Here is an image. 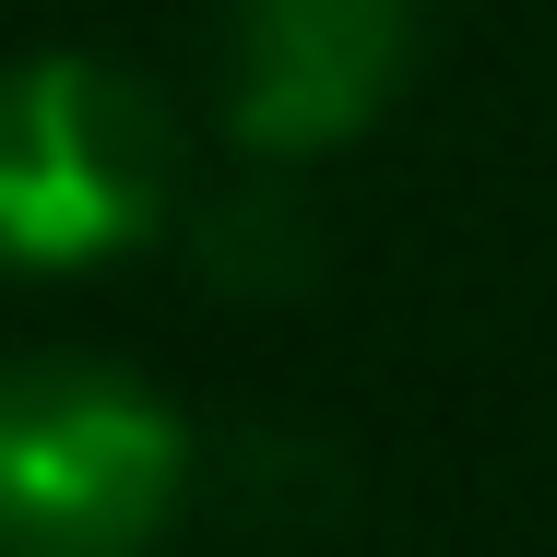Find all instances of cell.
Segmentation results:
<instances>
[{
    "label": "cell",
    "instance_id": "4",
    "mask_svg": "<svg viewBox=\"0 0 557 557\" xmlns=\"http://www.w3.org/2000/svg\"><path fill=\"white\" fill-rule=\"evenodd\" d=\"M202 273H214L225 297H285L297 273H309V214L285 202V190H237L202 214Z\"/></svg>",
    "mask_w": 557,
    "mask_h": 557
},
{
    "label": "cell",
    "instance_id": "3",
    "mask_svg": "<svg viewBox=\"0 0 557 557\" xmlns=\"http://www.w3.org/2000/svg\"><path fill=\"white\" fill-rule=\"evenodd\" d=\"M404 72L416 0H225V131L273 166L356 143Z\"/></svg>",
    "mask_w": 557,
    "mask_h": 557
},
{
    "label": "cell",
    "instance_id": "1",
    "mask_svg": "<svg viewBox=\"0 0 557 557\" xmlns=\"http://www.w3.org/2000/svg\"><path fill=\"white\" fill-rule=\"evenodd\" d=\"M178 202V119L119 60L0 72V273H84L143 249Z\"/></svg>",
    "mask_w": 557,
    "mask_h": 557
},
{
    "label": "cell",
    "instance_id": "2",
    "mask_svg": "<svg viewBox=\"0 0 557 557\" xmlns=\"http://www.w3.org/2000/svg\"><path fill=\"white\" fill-rule=\"evenodd\" d=\"M190 486V428L108 356L0 368V557H143Z\"/></svg>",
    "mask_w": 557,
    "mask_h": 557
}]
</instances>
